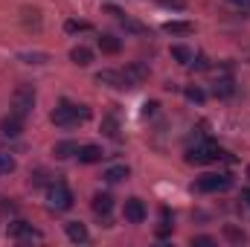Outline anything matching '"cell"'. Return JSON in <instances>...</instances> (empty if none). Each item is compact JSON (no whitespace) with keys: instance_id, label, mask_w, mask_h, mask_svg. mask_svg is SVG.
Masks as SVG:
<instances>
[{"instance_id":"4dcf8cb0","label":"cell","mask_w":250,"mask_h":247,"mask_svg":"<svg viewBox=\"0 0 250 247\" xmlns=\"http://www.w3.org/2000/svg\"><path fill=\"white\" fill-rule=\"evenodd\" d=\"M189 67H192V70H207V67H209V62H207L204 56H198V59H192V62H189Z\"/></svg>"},{"instance_id":"5bb4252c","label":"cell","mask_w":250,"mask_h":247,"mask_svg":"<svg viewBox=\"0 0 250 247\" xmlns=\"http://www.w3.org/2000/svg\"><path fill=\"white\" fill-rule=\"evenodd\" d=\"M99 50H102L105 56H117V53L123 50V41H120L117 35H99Z\"/></svg>"},{"instance_id":"d6a6232c","label":"cell","mask_w":250,"mask_h":247,"mask_svg":"<svg viewBox=\"0 0 250 247\" xmlns=\"http://www.w3.org/2000/svg\"><path fill=\"white\" fill-rule=\"evenodd\" d=\"M233 6H239V9H250V0H230Z\"/></svg>"},{"instance_id":"7a4b0ae2","label":"cell","mask_w":250,"mask_h":247,"mask_svg":"<svg viewBox=\"0 0 250 247\" xmlns=\"http://www.w3.org/2000/svg\"><path fill=\"white\" fill-rule=\"evenodd\" d=\"M218 160H227V154L215 145V143H198V145H192L187 151V163L192 166H204V163H218Z\"/></svg>"},{"instance_id":"7c38bea8","label":"cell","mask_w":250,"mask_h":247,"mask_svg":"<svg viewBox=\"0 0 250 247\" xmlns=\"http://www.w3.org/2000/svg\"><path fill=\"white\" fill-rule=\"evenodd\" d=\"M0 131H3L6 137H18V134L23 131V117L15 114V111H9V117H3V123H0Z\"/></svg>"},{"instance_id":"8fae6325","label":"cell","mask_w":250,"mask_h":247,"mask_svg":"<svg viewBox=\"0 0 250 247\" xmlns=\"http://www.w3.org/2000/svg\"><path fill=\"white\" fill-rule=\"evenodd\" d=\"M90 206H93V212H96L99 218H108L111 209H114V198H111L108 192H96L93 201H90Z\"/></svg>"},{"instance_id":"e0dca14e","label":"cell","mask_w":250,"mask_h":247,"mask_svg":"<svg viewBox=\"0 0 250 247\" xmlns=\"http://www.w3.org/2000/svg\"><path fill=\"white\" fill-rule=\"evenodd\" d=\"M163 29L169 35H192L195 32V23H189V21H169V23H163Z\"/></svg>"},{"instance_id":"30bf717a","label":"cell","mask_w":250,"mask_h":247,"mask_svg":"<svg viewBox=\"0 0 250 247\" xmlns=\"http://www.w3.org/2000/svg\"><path fill=\"white\" fill-rule=\"evenodd\" d=\"M9 236L18 239V242H23V239H41V233L32 224H26V221H12L9 224Z\"/></svg>"},{"instance_id":"f546056e","label":"cell","mask_w":250,"mask_h":247,"mask_svg":"<svg viewBox=\"0 0 250 247\" xmlns=\"http://www.w3.org/2000/svg\"><path fill=\"white\" fill-rule=\"evenodd\" d=\"M157 108H160V105H157L154 99H151V102H146V105H143V117H154V114H157Z\"/></svg>"},{"instance_id":"cb8c5ba5","label":"cell","mask_w":250,"mask_h":247,"mask_svg":"<svg viewBox=\"0 0 250 247\" xmlns=\"http://www.w3.org/2000/svg\"><path fill=\"white\" fill-rule=\"evenodd\" d=\"M224 236H227L230 242H236V245H242V242H248V236H245L242 230H236V227H230V224L224 227Z\"/></svg>"},{"instance_id":"277c9868","label":"cell","mask_w":250,"mask_h":247,"mask_svg":"<svg viewBox=\"0 0 250 247\" xmlns=\"http://www.w3.org/2000/svg\"><path fill=\"white\" fill-rule=\"evenodd\" d=\"M32 108H35V87L32 84H18L15 93H12V111L26 120L32 114Z\"/></svg>"},{"instance_id":"836d02e7","label":"cell","mask_w":250,"mask_h":247,"mask_svg":"<svg viewBox=\"0 0 250 247\" xmlns=\"http://www.w3.org/2000/svg\"><path fill=\"white\" fill-rule=\"evenodd\" d=\"M248 178H250V166H248Z\"/></svg>"},{"instance_id":"2e32d148","label":"cell","mask_w":250,"mask_h":247,"mask_svg":"<svg viewBox=\"0 0 250 247\" xmlns=\"http://www.w3.org/2000/svg\"><path fill=\"white\" fill-rule=\"evenodd\" d=\"M96 82L99 84H111V87H125L123 73H117V70H99L96 73Z\"/></svg>"},{"instance_id":"44dd1931","label":"cell","mask_w":250,"mask_h":247,"mask_svg":"<svg viewBox=\"0 0 250 247\" xmlns=\"http://www.w3.org/2000/svg\"><path fill=\"white\" fill-rule=\"evenodd\" d=\"M172 59H175L178 64H187L189 67V62L195 59V53H192L189 47H184V44H175V47H172Z\"/></svg>"},{"instance_id":"f1b7e54d","label":"cell","mask_w":250,"mask_h":247,"mask_svg":"<svg viewBox=\"0 0 250 247\" xmlns=\"http://www.w3.org/2000/svg\"><path fill=\"white\" fill-rule=\"evenodd\" d=\"M160 6H166V9H178V12H184L187 9V0H157Z\"/></svg>"},{"instance_id":"9c48e42d","label":"cell","mask_w":250,"mask_h":247,"mask_svg":"<svg viewBox=\"0 0 250 247\" xmlns=\"http://www.w3.org/2000/svg\"><path fill=\"white\" fill-rule=\"evenodd\" d=\"M64 233H67V239H70L73 245H87V242H90V233H87V227H84L82 221H67V224H64Z\"/></svg>"},{"instance_id":"6da1fadb","label":"cell","mask_w":250,"mask_h":247,"mask_svg":"<svg viewBox=\"0 0 250 247\" xmlns=\"http://www.w3.org/2000/svg\"><path fill=\"white\" fill-rule=\"evenodd\" d=\"M90 120V108L87 105H73V102H59V108L53 111V123L56 128H76L79 123Z\"/></svg>"},{"instance_id":"603a6c76","label":"cell","mask_w":250,"mask_h":247,"mask_svg":"<svg viewBox=\"0 0 250 247\" xmlns=\"http://www.w3.org/2000/svg\"><path fill=\"white\" fill-rule=\"evenodd\" d=\"M15 157L12 154H6V151H0V175H12L15 172Z\"/></svg>"},{"instance_id":"484cf974","label":"cell","mask_w":250,"mask_h":247,"mask_svg":"<svg viewBox=\"0 0 250 247\" xmlns=\"http://www.w3.org/2000/svg\"><path fill=\"white\" fill-rule=\"evenodd\" d=\"M64 29H67V32H87V29H90V23H87V21H67V23H64Z\"/></svg>"},{"instance_id":"5b68a950","label":"cell","mask_w":250,"mask_h":247,"mask_svg":"<svg viewBox=\"0 0 250 247\" xmlns=\"http://www.w3.org/2000/svg\"><path fill=\"white\" fill-rule=\"evenodd\" d=\"M233 186V178L230 175H201L192 189L198 192V195H212V192H227Z\"/></svg>"},{"instance_id":"52a82bcc","label":"cell","mask_w":250,"mask_h":247,"mask_svg":"<svg viewBox=\"0 0 250 247\" xmlns=\"http://www.w3.org/2000/svg\"><path fill=\"white\" fill-rule=\"evenodd\" d=\"M146 215H148V209H146V204H143L140 198H128V201H125L123 218L128 221V224H143Z\"/></svg>"},{"instance_id":"ffe728a7","label":"cell","mask_w":250,"mask_h":247,"mask_svg":"<svg viewBox=\"0 0 250 247\" xmlns=\"http://www.w3.org/2000/svg\"><path fill=\"white\" fill-rule=\"evenodd\" d=\"M102 178H105L108 184H120V181H125V178H128V166H108Z\"/></svg>"},{"instance_id":"7402d4cb","label":"cell","mask_w":250,"mask_h":247,"mask_svg":"<svg viewBox=\"0 0 250 247\" xmlns=\"http://www.w3.org/2000/svg\"><path fill=\"white\" fill-rule=\"evenodd\" d=\"M102 134H105V137H111V140H117V137H120V125H117V117H114V114H108V117L102 120Z\"/></svg>"},{"instance_id":"9a60e30c","label":"cell","mask_w":250,"mask_h":247,"mask_svg":"<svg viewBox=\"0 0 250 247\" xmlns=\"http://www.w3.org/2000/svg\"><path fill=\"white\" fill-rule=\"evenodd\" d=\"M53 154H56V157H62V160L76 157V154H79V143H76V140H62V143H56Z\"/></svg>"},{"instance_id":"1f68e13d","label":"cell","mask_w":250,"mask_h":247,"mask_svg":"<svg viewBox=\"0 0 250 247\" xmlns=\"http://www.w3.org/2000/svg\"><path fill=\"white\" fill-rule=\"evenodd\" d=\"M242 206L250 212V189H242Z\"/></svg>"},{"instance_id":"d4e9b609","label":"cell","mask_w":250,"mask_h":247,"mask_svg":"<svg viewBox=\"0 0 250 247\" xmlns=\"http://www.w3.org/2000/svg\"><path fill=\"white\" fill-rule=\"evenodd\" d=\"M50 59L47 53H21V62H26V64H44Z\"/></svg>"},{"instance_id":"8992f818","label":"cell","mask_w":250,"mask_h":247,"mask_svg":"<svg viewBox=\"0 0 250 247\" xmlns=\"http://www.w3.org/2000/svg\"><path fill=\"white\" fill-rule=\"evenodd\" d=\"M123 82H125V87H140V84H146V82H148V67L143 62H131L123 70Z\"/></svg>"},{"instance_id":"83f0119b","label":"cell","mask_w":250,"mask_h":247,"mask_svg":"<svg viewBox=\"0 0 250 247\" xmlns=\"http://www.w3.org/2000/svg\"><path fill=\"white\" fill-rule=\"evenodd\" d=\"M192 247H215L212 236H192Z\"/></svg>"},{"instance_id":"4316f807","label":"cell","mask_w":250,"mask_h":247,"mask_svg":"<svg viewBox=\"0 0 250 247\" xmlns=\"http://www.w3.org/2000/svg\"><path fill=\"white\" fill-rule=\"evenodd\" d=\"M184 93H187V99H189V102H198V105H201V102L207 99V93H204L201 87H187Z\"/></svg>"},{"instance_id":"ac0fdd59","label":"cell","mask_w":250,"mask_h":247,"mask_svg":"<svg viewBox=\"0 0 250 247\" xmlns=\"http://www.w3.org/2000/svg\"><path fill=\"white\" fill-rule=\"evenodd\" d=\"M70 62L79 64V67H87V64L93 62V53H90L87 47H82V44H79V47H73V50H70Z\"/></svg>"},{"instance_id":"ba28073f","label":"cell","mask_w":250,"mask_h":247,"mask_svg":"<svg viewBox=\"0 0 250 247\" xmlns=\"http://www.w3.org/2000/svg\"><path fill=\"white\" fill-rule=\"evenodd\" d=\"M108 12L120 21V26H123L125 32H131V35H148V26L146 23H140V21H134V18H128L123 9H117V6H108Z\"/></svg>"},{"instance_id":"3957f363","label":"cell","mask_w":250,"mask_h":247,"mask_svg":"<svg viewBox=\"0 0 250 247\" xmlns=\"http://www.w3.org/2000/svg\"><path fill=\"white\" fill-rule=\"evenodd\" d=\"M47 204H50L53 212H67V209H73L76 198H73L70 186L64 184V181H56V184H50V189H47Z\"/></svg>"},{"instance_id":"4fadbf2b","label":"cell","mask_w":250,"mask_h":247,"mask_svg":"<svg viewBox=\"0 0 250 247\" xmlns=\"http://www.w3.org/2000/svg\"><path fill=\"white\" fill-rule=\"evenodd\" d=\"M79 163H84V166H90V163H99L102 157H105V151H102V145H79Z\"/></svg>"},{"instance_id":"d6986e66","label":"cell","mask_w":250,"mask_h":247,"mask_svg":"<svg viewBox=\"0 0 250 247\" xmlns=\"http://www.w3.org/2000/svg\"><path fill=\"white\" fill-rule=\"evenodd\" d=\"M212 93H215L218 99H227V96H233V93H236V84H233V79H218V82L212 84Z\"/></svg>"}]
</instances>
